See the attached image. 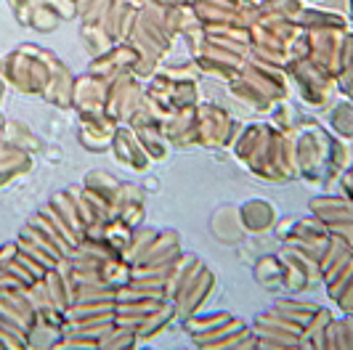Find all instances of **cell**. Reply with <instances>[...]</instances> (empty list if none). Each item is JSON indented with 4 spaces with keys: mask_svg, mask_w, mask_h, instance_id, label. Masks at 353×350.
<instances>
[{
    "mask_svg": "<svg viewBox=\"0 0 353 350\" xmlns=\"http://www.w3.org/2000/svg\"><path fill=\"white\" fill-rule=\"evenodd\" d=\"M59 64H61V59L40 45H19L17 51L6 53L0 59V77H3V83L14 85L21 93L43 96V90L51 83V74Z\"/></svg>",
    "mask_w": 353,
    "mask_h": 350,
    "instance_id": "6da1fadb",
    "label": "cell"
},
{
    "mask_svg": "<svg viewBox=\"0 0 353 350\" xmlns=\"http://www.w3.org/2000/svg\"><path fill=\"white\" fill-rule=\"evenodd\" d=\"M143 90L139 80L133 77V72H125L120 77H114L104 88V114L106 120L114 123H128L133 117V112L141 106Z\"/></svg>",
    "mask_w": 353,
    "mask_h": 350,
    "instance_id": "7a4b0ae2",
    "label": "cell"
},
{
    "mask_svg": "<svg viewBox=\"0 0 353 350\" xmlns=\"http://www.w3.org/2000/svg\"><path fill=\"white\" fill-rule=\"evenodd\" d=\"M287 77L295 80L301 96L314 106L330 101V93L335 90V80L319 67L314 59H290L287 61Z\"/></svg>",
    "mask_w": 353,
    "mask_h": 350,
    "instance_id": "3957f363",
    "label": "cell"
},
{
    "mask_svg": "<svg viewBox=\"0 0 353 350\" xmlns=\"http://www.w3.org/2000/svg\"><path fill=\"white\" fill-rule=\"evenodd\" d=\"M196 125L202 146H231L242 133L239 123H234L223 109L212 104H196Z\"/></svg>",
    "mask_w": 353,
    "mask_h": 350,
    "instance_id": "277c9868",
    "label": "cell"
},
{
    "mask_svg": "<svg viewBox=\"0 0 353 350\" xmlns=\"http://www.w3.org/2000/svg\"><path fill=\"white\" fill-rule=\"evenodd\" d=\"M139 56H141V53L136 51L130 43H114L109 51L101 53V56H96V59L90 61L88 74L96 77V80L106 88V83H112L114 77H120L125 72H133Z\"/></svg>",
    "mask_w": 353,
    "mask_h": 350,
    "instance_id": "5b68a950",
    "label": "cell"
},
{
    "mask_svg": "<svg viewBox=\"0 0 353 350\" xmlns=\"http://www.w3.org/2000/svg\"><path fill=\"white\" fill-rule=\"evenodd\" d=\"M345 32L348 30H332V32H316V35L311 32L314 35V53H311V59L335 83L343 74V43H345Z\"/></svg>",
    "mask_w": 353,
    "mask_h": 350,
    "instance_id": "8992f818",
    "label": "cell"
},
{
    "mask_svg": "<svg viewBox=\"0 0 353 350\" xmlns=\"http://www.w3.org/2000/svg\"><path fill=\"white\" fill-rule=\"evenodd\" d=\"M196 64H199V70L210 72V74H218V77H223V80H236L239 77V72L245 67V61H248V56L245 53H236V51H226V48H221V45H205V51L199 53L194 59Z\"/></svg>",
    "mask_w": 353,
    "mask_h": 350,
    "instance_id": "52a82bcc",
    "label": "cell"
},
{
    "mask_svg": "<svg viewBox=\"0 0 353 350\" xmlns=\"http://www.w3.org/2000/svg\"><path fill=\"white\" fill-rule=\"evenodd\" d=\"M136 17H139L136 6H130L125 0H112V6L106 8L99 27L104 30L112 43H128L130 32H133V24H136Z\"/></svg>",
    "mask_w": 353,
    "mask_h": 350,
    "instance_id": "ba28073f",
    "label": "cell"
},
{
    "mask_svg": "<svg viewBox=\"0 0 353 350\" xmlns=\"http://www.w3.org/2000/svg\"><path fill=\"white\" fill-rule=\"evenodd\" d=\"M165 138L176 146H196L199 125H196V104L176 109V114L165 123Z\"/></svg>",
    "mask_w": 353,
    "mask_h": 350,
    "instance_id": "9c48e42d",
    "label": "cell"
},
{
    "mask_svg": "<svg viewBox=\"0 0 353 350\" xmlns=\"http://www.w3.org/2000/svg\"><path fill=\"white\" fill-rule=\"evenodd\" d=\"M109 146L114 149V157L120 159V162H125V165H130V167H136V170H143L152 162L133 130H125V127L123 130H114Z\"/></svg>",
    "mask_w": 353,
    "mask_h": 350,
    "instance_id": "30bf717a",
    "label": "cell"
},
{
    "mask_svg": "<svg viewBox=\"0 0 353 350\" xmlns=\"http://www.w3.org/2000/svg\"><path fill=\"white\" fill-rule=\"evenodd\" d=\"M30 167H32V157H30L27 149L14 146V143H8V141L0 143V186L11 183L14 178L24 175Z\"/></svg>",
    "mask_w": 353,
    "mask_h": 350,
    "instance_id": "8fae6325",
    "label": "cell"
},
{
    "mask_svg": "<svg viewBox=\"0 0 353 350\" xmlns=\"http://www.w3.org/2000/svg\"><path fill=\"white\" fill-rule=\"evenodd\" d=\"M298 27L303 32H332V30H348L345 19L335 14V11H324V8H305L303 6L301 17H298Z\"/></svg>",
    "mask_w": 353,
    "mask_h": 350,
    "instance_id": "7c38bea8",
    "label": "cell"
},
{
    "mask_svg": "<svg viewBox=\"0 0 353 350\" xmlns=\"http://www.w3.org/2000/svg\"><path fill=\"white\" fill-rule=\"evenodd\" d=\"M311 215L321 226H330L335 220L353 218V205L345 196H316V199H311Z\"/></svg>",
    "mask_w": 353,
    "mask_h": 350,
    "instance_id": "4fadbf2b",
    "label": "cell"
},
{
    "mask_svg": "<svg viewBox=\"0 0 353 350\" xmlns=\"http://www.w3.org/2000/svg\"><path fill=\"white\" fill-rule=\"evenodd\" d=\"M72 90H74V77L61 61L51 74V83L43 90V99L53 106H72Z\"/></svg>",
    "mask_w": 353,
    "mask_h": 350,
    "instance_id": "5bb4252c",
    "label": "cell"
},
{
    "mask_svg": "<svg viewBox=\"0 0 353 350\" xmlns=\"http://www.w3.org/2000/svg\"><path fill=\"white\" fill-rule=\"evenodd\" d=\"M242 215V223L248 231H255V234H261V231H268V228L274 226V220H276V210H274V205L271 202H265V199H250L248 205L239 210Z\"/></svg>",
    "mask_w": 353,
    "mask_h": 350,
    "instance_id": "9a60e30c",
    "label": "cell"
},
{
    "mask_svg": "<svg viewBox=\"0 0 353 350\" xmlns=\"http://www.w3.org/2000/svg\"><path fill=\"white\" fill-rule=\"evenodd\" d=\"M265 130H268V125H248V127H242L239 138L234 141V154L242 162H250V157L255 154V149L261 146Z\"/></svg>",
    "mask_w": 353,
    "mask_h": 350,
    "instance_id": "2e32d148",
    "label": "cell"
},
{
    "mask_svg": "<svg viewBox=\"0 0 353 350\" xmlns=\"http://www.w3.org/2000/svg\"><path fill=\"white\" fill-rule=\"evenodd\" d=\"M176 316V305L168 300V302H162L157 311L152 316H146L143 318V324L136 329V340H149V337H154L159 329H165L168 327V321Z\"/></svg>",
    "mask_w": 353,
    "mask_h": 350,
    "instance_id": "e0dca14e",
    "label": "cell"
},
{
    "mask_svg": "<svg viewBox=\"0 0 353 350\" xmlns=\"http://www.w3.org/2000/svg\"><path fill=\"white\" fill-rule=\"evenodd\" d=\"M231 93H234L239 101H245V104H250L252 109H258V112H268V109L274 106V101H271L265 93H261L258 88L250 85L248 80H242V77L231 80Z\"/></svg>",
    "mask_w": 353,
    "mask_h": 350,
    "instance_id": "ac0fdd59",
    "label": "cell"
},
{
    "mask_svg": "<svg viewBox=\"0 0 353 350\" xmlns=\"http://www.w3.org/2000/svg\"><path fill=\"white\" fill-rule=\"evenodd\" d=\"M59 21H61V19L56 17L43 0H35L32 8H30V21H27V27H32L37 32H53V30L59 27Z\"/></svg>",
    "mask_w": 353,
    "mask_h": 350,
    "instance_id": "d6986e66",
    "label": "cell"
},
{
    "mask_svg": "<svg viewBox=\"0 0 353 350\" xmlns=\"http://www.w3.org/2000/svg\"><path fill=\"white\" fill-rule=\"evenodd\" d=\"M3 141L14 143V146H21V149H27V152L37 149V138L32 136V130H30L24 123H6Z\"/></svg>",
    "mask_w": 353,
    "mask_h": 350,
    "instance_id": "ffe728a7",
    "label": "cell"
},
{
    "mask_svg": "<svg viewBox=\"0 0 353 350\" xmlns=\"http://www.w3.org/2000/svg\"><path fill=\"white\" fill-rule=\"evenodd\" d=\"M330 125L332 130L345 136V138H353V101H343L332 109L330 114Z\"/></svg>",
    "mask_w": 353,
    "mask_h": 350,
    "instance_id": "44dd1931",
    "label": "cell"
},
{
    "mask_svg": "<svg viewBox=\"0 0 353 350\" xmlns=\"http://www.w3.org/2000/svg\"><path fill=\"white\" fill-rule=\"evenodd\" d=\"M83 40H85V48L90 51V56L96 59V56H101L106 53L114 43L106 37V32L101 27H83Z\"/></svg>",
    "mask_w": 353,
    "mask_h": 350,
    "instance_id": "7402d4cb",
    "label": "cell"
},
{
    "mask_svg": "<svg viewBox=\"0 0 353 350\" xmlns=\"http://www.w3.org/2000/svg\"><path fill=\"white\" fill-rule=\"evenodd\" d=\"M258 11H274V14H282V17L298 21V17H301L303 11V3L301 0H261L258 3Z\"/></svg>",
    "mask_w": 353,
    "mask_h": 350,
    "instance_id": "603a6c76",
    "label": "cell"
},
{
    "mask_svg": "<svg viewBox=\"0 0 353 350\" xmlns=\"http://www.w3.org/2000/svg\"><path fill=\"white\" fill-rule=\"evenodd\" d=\"M32 3L35 0H8V6H11V11H14V17L21 27H27V21H30V8H32Z\"/></svg>",
    "mask_w": 353,
    "mask_h": 350,
    "instance_id": "cb8c5ba5",
    "label": "cell"
},
{
    "mask_svg": "<svg viewBox=\"0 0 353 350\" xmlns=\"http://www.w3.org/2000/svg\"><path fill=\"white\" fill-rule=\"evenodd\" d=\"M337 88H340L343 96H348V101H353V72L345 74V77H340V80H337Z\"/></svg>",
    "mask_w": 353,
    "mask_h": 350,
    "instance_id": "d4e9b609",
    "label": "cell"
},
{
    "mask_svg": "<svg viewBox=\"0 0 353 350\" xmlns=\"http://www.w3.org/2000/svg\"><path fill=\"white\" fill-rule=\"evenodd\" d=\"M125 3H130V6H136V8H141L143 0H125Z\"/></svg>",
    "mask_w": 353,
    "mask_h": 350,
    "instance_id": "484cf974",
    "label": "cell"
},
{
    "mask_svg": "<svg viewBox=\"0 0 353 350\" xmlns=\"http://www.w3.org/2000/svg\"><path fill=\"white\" fill-rule=\"evenodd\" d=\"M3 130H6V120L0 117V143H3Z\"/></svg>",
    "mask_w": 353,
    "mask_h": 350,
    "instance_id": "4316f807",
    "label": "cell"
},
{
    "mask_svg": "<svg viewBox=\"0 0 353 350\" xmlns=\"http://www.w3.org/2000/svg\"><path fill=\"white\" fill-rule=\"evenodd\" d=\"M3 93H6V83H3V77H0V101H3Z\"/></svg>",
    "mask_w": 353,
    "mask_h": 350,
    "instance_id": "83f0119b",
    "label": "cell"
},
{
    "mask_svg": "<svg viewBox=\"0 0 353 350\" xmlns=\"http://www.w3.org/2000/svg\"><path fill=\"white\" fill-rule=\"evenodd\" d=\"M348 11H351V19H353V0H348Z\"/></svg>",
    "mask_w": 353,
    "mask_h": 350,
    "instance_id": "f1b7e54d",
    "label": "cell"
},
{
    "mask_svg": "<svg viewBox=\"0 0 353 350\" xmlns=\"http://www.w3.org/2000/svg\"><path fill=\"white\" fill-rule=\"evenodd\" d=\"M231 3H242V0H231Z\"/></svg>",
    "mask_w": 353,
    "mask_h": 350,
    "instance_id": "f546056e",
    "label": "cell"
},
{
    "mask_svg": "<svg viewBox=\"0 0 353 350\" xmlns=\"http://www.w3.org/2000/svg\"><path fill=\"white\" fill-rule=\"evenodd\" d=\"M186 6H189V0H186Z\"/></svg>",
    "mask_w": 353,
    "mask_h": 350,
    "instance_id": "4dcf8cb0",
    "label": "cell"
}]
</instances>
